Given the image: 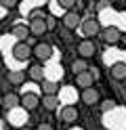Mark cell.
Returning <instances> with one entry per match:
<instances>
[{
  "mask_svg": "<svg viewBox=\"0 0 126 130\" xmlns=\"http://www.w3.org/2000/svg\"><path fill=\"white\" fill-rule=\"evenodd\" d=\"M80 27H82L84 38H92V36L101 34V23H99L97 19H86V21H82Z\"/></svg>",
  "mask_w": 126,
  "mask_h": 130,
  "instance_id": "1",
  "label": "cell"
},
{
  "mask_svg": "<svg viewBox=\"0 0 126 130\" xmlns=\"http://www.w3.org/2000/svg\"><path fill=\"white\" fill-rule=\"evenodd\" d=\"M13 57L17 61H27L30 57H32V46L27 42H17L13 46Z\"/></svg>",
  "mask_w": 126,
  "mask_h": 130,
  "instance_id": "2",
  "label": "cell"
},
{
  "mask_svg": "<svg viewBox=\"0 0 126 130\" xmlns=\"http://www.w3.org/2000/svg\"><path fill=\"white\" fill-rule=\"evenodd\" d=\"M76 84H78L80 88H88L95 84V71H88V69H84L80 71V74H76Z\"/></svg>",
  "mask_w": 126,
  "mask_h": 130,
  "instance_id": "3",
  "label": "cell"
},
{
  "mask_svg": "<svg viewBox=\"0 0 126 130\" xmlns=\"http://www.w3.org/2000/svg\"><path fill=\"white\" fill-rule=\"evenodd\" d=\"M80 23H82V19H80V15L76 13V11H65V15H63V25L67 27V29H76V27H80Z\"/></svg>",
  "mask_w": 126,
  "mask_h": 130,
  "instance_id": "4",
  "label": "cell"
},
{
  "mask_svg": "<svg viewBox=\"0 0 126 130\" xmlns=\"http://www.w3.org/2000/svg\"><path fill=\"white\" fill-rule=\"evenodd\" d=\"M27 27H30V34L36 36V38H38V36H44L46 31H48V27H46V19H32Z\"/></svg>",
  "mask_w": 126,
  "mask_h": 130,
  "instance_id": "5",
  "label": "cell"
},
{
  "mask_svg": "<svg viewBox=\"0 0 126 130\" xmlns=\"http://www.w3.org/2000/svg\"><path fill=\"white\" fill-rule=\"evenodd\" d=\"M95 44H92V40L90 38H86V40H82V42L78 44V55L82 57V59H88V57H92L95 55Z\"/></svg>",
  "mask_w": 126,
  "mask_h": 130,
  "instance_id": "6",
  "label": "cell"
},
{
  "mask_svg": "<svg viewBox=\"0 0 126 130\" xmlns=\"http://www.w3.org/2000/svg\"><path fill=\"white\" fill-rule=\"evenodd\" d=\"M32 55L38 57L40 61H46V59H50V55H53V48H50L48 44H36L32 48Z\"/></svg>",
  "mask_w": 126,
  "mask_h": 130,
  "instance_id": "7",
  "label": "cell"
},
{
  "mask_svg": "<svg viewBox=\"0 0 126 130\" xmlns=\"http://www.w3.org/2000/svg\"><path fill=\"white\" fill-rule=\"evenodd\" d=\"M80 99H82V103H86V105H95V103L99 101V90H95L92 86H88V88H82Z\"/></svg>",
  "mask_w": 126,
  "mask_h": 130,
  "instance_id": "8",
  "label": "cell"
},
{
  "mask_svg": "<svg viewBox=\"0 0 126 130\" xmlns=\"http://www.w3.org/2000/svg\"><path fill=\"white\" fill-rule=\"evenodd\" d=\"M27 80L40 84L42 80H44V67H42V65H32V67L27 69Z\"/></svg>",
  "mask_w": 126,
  "mask_h": 130,
  "instance_id": "9",
  "label": "cell"
},
{
  "mask_svg": "<svg viewBox=\"0 0 126 130\" xmlns=\"http://www.w3.org/2000/svg\"><path fill=\"white\" fill-rule=\"evenodd\" d=\"M120 38H122V34H120V29H118V27H105L103 29V40H105L107 44H116Z\"/></svg>",
  "mask_w": 126,
  "mask_h": 130,
  "instance_id": "10",
  "label": "cell"
},
{
  "mask_svg": "<svg viewBox=\"0 0 126 130\" xmlns=\"http://www.w3.org/2000/svg\"><path fill=\"white\" fill-rule=\"evenodd\" d=\"M21 105H23V109H36L38 107V94H34V92H27V94H23L21 96Z\"/></svg>",
  "mask_w": 126,
  "mask_h": 130,
  "instance_id": "11",
  "label": "cell"
},
{
  "mask_svg": "<svg viewBox=\"0 0 126 130\" xmlns=\"http://www.w3.org/2000/svg\"><path fill=\"white\" fill-rule=\"evenodd\" d=\"M61 120L65 122V124H74V122L78 120V109L72 107V105L69 107H63L61 109Z\"/></svg>",
  "mask_w": 126,
  "mask_h": 130,
  "instance_id": "12",
  "label": "cell"
},
{
  "mask_svg": "<svg viewBox=\"0 0 126 130\" xmlns=\"http://www.w3.org/2000/svg\"><path fill=\"white\" fill-rule=\"evenodd\" d=\"M109 74L114 80H126V63H114Z\"/></svg>",
  "mask_w": 126,
  "mask_h": 130,
  "instance_id": "13",
  "label": "cell"
},
{
  "mask_svg": "<svg viewBox=\"0 0 126 130\" xmlns=\"http://www.w3.org/2000/svg\"><path fill=\"white\" fill-rule=\"evenodd\" d=\"M6 80H8L13 86H21L25 80H27V74H23V71H8V74H6Z\"/></svg>",
  "mask_w": 126,
  "mask_h": 130,
  "instance_id": "14",
  "label": "cell"
},
{
  "mask_svg": "<svg viewBox=\"0 0 126 130\" xmlns=\"http://www.w3.org/2000/svg\"><path fill=\"white\" fill-rule=\"evenodd\" d=\"M19 103H21V99H19L15 92H8V94L2 96V107H6V109H15Z\"/></svg>",
  "mask_w": 126,
  "mask_h": 130,
  "instance_id": "15",
  "label": "cell"
},
{
  "mask_svg": "<svg viewBox=\"0 0 126 130\" xmlns=\"http://www.w3.org/2000/svg\"><path fill=\"white\" fill-rule=\"evenodd\" d=\"M11 34H13L17 40H19V42H25V40H27V36H30V27H27V25H21V23H19V25H15V27H13Z\"/></svg>",
  "mask_w": 126,
  "mask_h": 130,
  "instance_id": "16",
  "label": "cell"
},
{
  "mask_svg": "<svg viewBox=\"0 0 126 130\" xmlns=\"http://www.w3.org/2000/svg\"><path fill=\"white\" fill-rule=\"evenodd\" d=\"M40 88H42V92L44 94H57V82H53V80H42L40 82Z\"/></svg>",
  "mask_w": 126,
  "mask_h": 130,
  "instance_id": "17",
  "label": "cell"
},
{
  "mask_svg": "<svg viewBox=\"0 0 126 130\" xmlns=\"http://www.w3.org/2000/svg\"><path fill=\"white\" fill-rule=\"evenodd\" d=\"M42 107H44L46 111H55V107H57V94H44Z\"/></svg>",
  "mask_w": 126,
  "mask_h": 130,
  "instance_id": "18",
  "label": "cell"
},
{
  "mask_svg": "<svg viewBox=\"0 0 126 130\" xmlns=\"http://www.w3.org/2000/svg\"><path fill=\"white\" fill-rule=\"evenodd\" d=\"M84 69H88V63H86V59H80L78 61H74V65H72V71L74 74H80V71H84Z\"/></svg>",
  "mask_w": 126,
  "mask_h": 130,
  "instance_id": "19",
  "label": "cell"
},
{
  "mask_svg": "<svg viewBox=\"0 0 126 130\" xmlns=\"http://www.w3.org/2000/svg\"><path fill=\"white\" fill-rule=\"evenodd\" d=\"M17 2H19V0H0V4H2L4 9H15Z\"/></svg>",
  "mask_w": 126,
  "mask_h": 130,
  "instance_id": "20",
  "label": "cell"
},
{
  "mask_svg": "<svg viewBox=\"0 0 126 130\" xmlns=\"http://www.w3.org/2000/svg\"><path fill=\"white\" fill-rule=\"evenodd\" d=\"M59 4H61V6H63V9H65V11H69V9H72V6L76 4V0H59Z\"/></svg>",
  "mask_w": 126,
  "mask_h": 130,
  "instance_id": "21",
  "label": "cell"
},
{
  "mask_svg": "<svg viewBox=\"0 0 126 130\" xmlns=\"http://www.w3.org/2000/svg\"><path fill=\"white\" fill-rule=\"evenodd\" d=\"M30 19H44V15H42L40 11H32L30 13Z\"/></svg>",
  "mask_w": 126,
  "mask_h": 130,
  "instance_id": "22",
  "label": "cell"
},
{
  "mask_svg": "<svg viewBox=\"0 0 126 130\" xmlns=\"http://www.w3.org/2000/svg\"><path fill=\"white\" fill-rule=\"evenodd\" d=\"M114 107H116V101H111V99L103 101V109H114Z\"/></svg>",
  "mask_w": 126,
  "mask_h": 130,
  "instance_id": "23",
  "label": "cell"
},
{
  "mask_svg": "<svg viewBox=\"0 0 126 130\" xmlns=\"http://www.w3.org/2000/svg\"><path fill=\"white\" fill-rule=\"evenodd\" d=\"M46 27L48 29H55V17H48L46 19Z\"/></svg>",
  "mask_w": 126,
  "mask_h": 130,
  "instance_id": "24",
  "label": "cell"
},
{
  "mask_svg": "<svg viewBox=\"0 0 126 130\" xmlns=\"http://www.w3.org/2000/svg\"><path fill=\"white\" fill-rule=\"evenodd\" d=\"M38 130H53V126H50V124H40Z\"/></svg>",
  "mask_w": 126,
  "mask_h": 130,
  "instance_id": "25",
  "label": "cell"
},
{
  "mask_svg": "<svg viewBox=\"0 0 126 130\" xmlns=\"http://www.w3.org/2000/svg\"><path fill=\"white\" fill-rule=\"evenodd\" d=\"M0 107H2V94H0Z\"/></svg>",
  "mask_w": 126,
  "mask_h": 130,
  "instance_id": "26",
  "label": "cell"
}]
</instances>
